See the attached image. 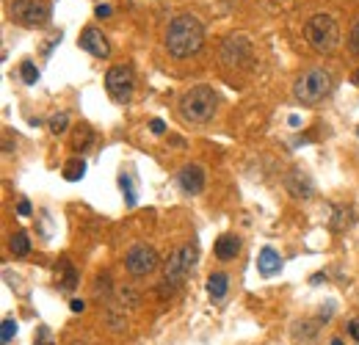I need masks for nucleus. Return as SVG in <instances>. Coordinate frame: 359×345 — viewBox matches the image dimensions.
<instances>
[{
	"mask_svg": "<svg viewBox=\"0 0 359 345\" xmlns=\"http://www.w3.org/2000/svg\"><path fill=\"white\" fill-rule=\"evenodd\" d=\"M205 42V28L194 14H177L166 31V47L174 58L194 56Z\"/></svg>",
	"mask_w": 359,
	"mask_h": 345,
	"instance_id": "obj_1",
	"label": "nucleus"
},
{
	"mask_svg": "<svg viewBox=\"0 0 359 345\" xmlns=\"http://www.w3.org/2000/svg\"><path fill=\"white\" fill-rule=\"evenodd\" d=\"M216 102H219V97L210 86H194L191 91L183 94V100H180V113L191 124H205L213 119Z\"/></svg>",
	"mask_w": 359,
	"mask_h": 345,
	"instance_id": "obj_2",
	"label": "nucleus"
},
{
	"mask_svg": "<svg viewBox=\"0 0 359 345\" xmlns=\"http://www.w3.org/2000/svg\"><path fill=\"white\" fill-rule=\"evenodd\" d=\"M331 86H334L331 72L323 69V67H312V69H307V72L296 80L293 94H296V100H298L301 105H318L320 100L329 97Z\"/></svg>",
	"mask_w": 359,
	"mask_h": 345,
	"instance_id": "obj_3",
	"label": "nucleus"
},
{
	"mask_svg": "<svg viewBox=\"0 0 359 345\" xmlns=\"http://www.w3.org/2000/svg\"><path fill=\"white\" fill-rule=\"evenodd\" d=\"M304 39L315 53H331L340 45V25L329 14H312L304 25Z\"/></svg>",
	"mask_w": 359,
	"mask_h": 345,
	"instance_id": "obj_4",
	"label": "nucleus"
},
{
	"mask_svg": "<svg viewBox=\"0 0 359 345\" xmlns=\"http://www.w3.org/2000/svg\"><path fill=\"white\" fill-rule=\"evenodd\" d=\"M197 265V246H183L168 254L166 260V271H163V287H160V296H166V290L171 293L177 285H183L186 276L194 271Z\"/></svg>",
	"mask_w": 359,
	"mask_h": 345,
	"instance_id": "obj_5",
	"label": "nucleus"
},
{
	"mask_svg": "<svg viewBox=\"0 0 359 345\" xmlns=\"http://www.w3.org/2000/svg\"><path fill=\"white\" fill-rule=\"evenodd\" d=\"M12 17L25 28H42L50 20L47 0H12Z\"/></svg>",
	"mask_w": 359,
	"mask_h": 345,
	"instance_id": "obj_6",
	"label": "nucleus"
},
{
	"mask_svg": "<svg viewBox=\"0 0 359 345\" xmlns=\"http://www.w3.org/2000/svg\"><path fill=\"white\" fill-rule=\"evenodd\" d=\"M105 89L108 94L116 100V102H127L133 97V89H135V75L130 67L119 64V67H111L108 75H105Z\"/></svg>",
	"mask_w": 359,
	"mask_h": 345,
	"instance_id": "obj_7",
	"label": "nucleus"
},
{
	"mask_svg": "<svg viewBox=\"0 0 359 345\" xmlns=\"http://www.w3.org/2000/svg\"><path fill=\"white\" fill-rule=\"evenodd\" d=\"M124 265H127V271L133 276H146V274H152L157 268V252L152 246H146V243H138L124 254Z\"/></svg>",
	"mask_w": 359,
	"mask_h": 345,
	"instance_id": "obj_8",
	"label": "nucleus"
},
{
	"mask_svg": "<svg viewBox=\"0 0 359 345\" xmlns=\"http://www.w3.org/2000/svg\"><path fill=\"white\" fill-rule=\"evenodd\" d=\"M180 188H183L186 194H191V197L202 194V188H205V168L197 166V163L183 166V168H180Z\"/></svg>",
	"mask_w": 359,
	"mask_h": 345,
	"instance_id": "obj_9",
	"label": "nucleus"
},
{
	"mask_svg": "<svg viewBox=\"0 0 359 345\" xmlns=\"http://www.w3.org/2000/svg\"><path fill=\"white\" fill-rule=\"evenodd\" d=\"M78 45H80L86 53H91L94 58H108V53H111L108 39H105V36H102V31H97V28H86V31L80 34Z\"/></svg>",
	"mask_w": 359,
	"mask_h": 345,
	"instance_id": "obj_10",
	"label": "nucleus"
},
{
	"mask_svg": "<svg viewBox=\"0 0 359 345\" xmlns=\"http://www.w3.org/2000/svg\"><path fill=\"white\" fill-rule=\"evenodd\" d=\"M252 58V47H249V42L243 39V36H230L227 42H224V47H221V61L224 64H241V61H249Z\"/></svg>",
	"mask_w": 359,
	"mask_h": 345,
	"instance_id": "obj_11",
	"label": "nucleus"
},
{
	"mask_svg": "<svg viewBox=\"0 0 359 345\" xmlns=\"http://www.w3.org/2000/svg\"><path fill=\"white\" fill-rule=\"evenodd\" d=\"M287 191H290V197H296V199H309V197L315 194L312 177L307 175L304 168H293L290 175H287Z\"/></svg>",
	"mask_w": 359,
	"mask_h": 345,
	"instance_id": "obj_12",
	"label": "nucleus"
},
{
	"mask_svg": "<svg viewBox=\"0 0 359 345\" xmlns=\"http://www.w3.org/2000/svg\"><path fill=\"white\" fill-rule=\"evenodd\" d=\"M279 268H282L279 252H274L271 246H265V249L260 252V257H257V271H260L263 276H274V274H279Z\"/></svg>",
	"mask_w": 359,
	"mask_h": 345,
	"instance_id": "obj_13",
	"label": "nucleus"
},
{
	"mask_svg": "<svg viewBox=\"0 0 359 345\" xmlns=\"http://www.w3.org/2000/svg\"><path fill=\"white\" fill-rule=\"evenodd\" d=\"M238 252H241V238H235V235H221V238L216 241V257H219V260H235Z\"/></svg>",
	"mask_w": 359,
	"mask_h": 345,
	"instance_id": "obj_14",
	"label": "nucleus"
},
{
	"mask_svg": "<svg viewBox=\"0 0 359 345\" xmlns=\"http://www.w3.org/2000/svg\"><path fill=\"white\" fill-rule=\"evenodd\" d=\"M227 290H230L227 274H210L208 276V293H210V298H224Z\"/></svg>",
	"mask_w": 359,
	"mask_h": 345,
	"instance_id": "obj_15",
	"label": "nucleus"
},
{
	"mask_svg": "<svg viewBox=\"0 0 359 345\" xmlns=\"http://www.w3.org/2000/svg\"><path fill=\"white\" fill-rule=\"evenodd\" d=\"M9 249H12L17 257H25V254L31 252V241H28V235H25V232H14L12 241H9Z\"/></svg>",
	"mask_w": 359,
	"mask_h": 345,
	"instance_id": "obj_16",
	"label": "nucleus"
},
{
	"mask_svg": "<svg viewBox=\"0 0 359 345\" xmlns=\"http://www.w3.org/2000/svg\"><path fill=\"white\" fill-rule=\"evenodd\" d=\"M86 175V163L83 160H69L67 166H64V180H69V183H75V180H80Z\"/></svg>",
	"mask_w": 359,
	"mask_h": 345,
	"instance_id": "obj_17",
	"label": "nucleus"
},
{
	"mask_svg": "<svg viewBox=\"0 0 359 345\" xmlns=\"http://www.w3.org/2000/svg\"><path fill=\"white\" fill-rule=\"evenodd\" d=\"M119 186H122V191H124L127 208H133V205H135V186H133V175H130V171H124V175L119 177Z\"/></svg>",
	"mask_w": 359,
	"mask_h": 345,
	"instance_id": "obj_18",
	"label": "nucleus"
},
{
	"mask_svg": "<svg viewBox=\"0 0 359 345\" xmlns=\"http://www.w3.org/2000/svg\"><path fill=\"white\" fill-rule=\"evenodd\" d=\"M78 285V271L69 265V263H64V276H61V290H72Z\"/></svg>",
	"mask_w": 359,
	"mask_h": 345,
	"instance_id": "obj_19",
	"label": "nucleus"
},
{
	"mask_svg": "<svg viewBox=\"0 0 359 345\" xmlns=\"http://www.w3.org/2000/svg\"><path fill=\"white\" fill-rule=\"evenodd\" d=\"M14 334H17V320H14V318H6V320H3V331H0V342L9 345Z\"/></svg>",
	"mask_w": 359,
	"mask_h": 345,
	"instance_id": "obj_20",
	"label": "nucleus"
},
{
	"mask_svg": "<svg viewBox=\"0 0 359 345\" xmlns=\"http://www.w3.org/2000/svg\"><path fill=\"white\" fill-rule=\"evenodd\" d=\"M20 75H23V80H25V83H36V80H39V69L34 67V61H23Z\"/></svg>",
	"mask_w": 359,
	"mask_h": 345,
	"instance_id": "obj_21",
	"label": "nucleus"
},
{
	"mask_svg": "<svg viewBox=\"0 0 359 345\" xmlns=\"http://www.w3.org/2000/svg\"><path fill=\"white\" fill-rule=\"evenodd\" d=\"M67 124H69V116H67V113H58V116H53V119H50V130H53L56 135L67 133Z\"/></svg>",
	"mask_w": 359,
	"mask_h": 345,
	"instance_id": "obj_22",
	"label": "nucleus"
},
{
	"mask_svg": "<svg viewBox=\"0 0 359 345\" xmlns=\"http://www.w3.org/2000/svg\"><path fill=\"white\" fill-rule=\"evenodd\" d=\"M348 47L353 50V53H359V23L351 28V36H348Z\"/></svg>",
	"mask_w": 359,
	"mask_h": 345,
	"instance_id": "obj_23",
	"label": "nucleus"
},
{
	"mask_svg": "<svg viewBox=\"0 0 359 345\" xmlns=\"http://www.w3.org/2000/svg\"><path fill=\"white\" fill-rule=\"evenodd\" d=\"M149 130H152L155 135H163V133H166V124H163V119H152V122H149Z\"/></svg>",
	"mask_w": 359,
	"mask_h": 345,
	"instance_id": "obj_24",
	"label": "nucleus"
},
{
	"mask_svg": "<svg viewBox=\"0 0 359 345\" xmlns=\"http://www.w3.org/2000/svg\"><path fill=\"white\" fill-rule=\"evenodd\" d=\"M17 213H20V216H31V202H28V199H20V202H17Z\"/></svg>",
	"mask_w": 359,
	"mask_h": 345,
	"instance_id": "obj_25",
	"label": "nucleus"
},
{
	"mask_svg": "<svg viewBox=\"0 0 359 345\" xmlns=\"http://www.w3.org/2000/svg\"><path fill=\"white\" fill-rule=\"evenodd\" d=\"M348 334H351L356 342H359V318H353V320L348 323Z\"/></svg>",
	"mask_w": 359,
	"mask_h": 345,
	"instance_id": "obj_26",
	"label": "nucleus"
},
{
	"mask_svg": "<svg viewBox=\"0 0 359 345\" xmlns=\"http://www.w3.org/2000/svg\"><path fill=\"white\" fill-rule=\"evenodd\" d=\"M111 14H113V9H111V6H105V3H100V6H97V17H100V20H105V17H111Z\"/></svg>",
	"mask_w": 359,
	"mask_h": 345,
	"instance_id": "obj_27",
	"label": "nucleus"
},
{
	"mask_svg": "<svg viewBox=\"0 0 359 345\" xmlns=\"http://www.w3.org/2000/svg\"><path fill=\"white\" fill-rule=\"evenodd\" d=\"M39 345H53V340H50V331H47L45 326L39 329Z\"/></svg>",
	"mask_w": 359,
	"mask_h": 345,
	"instance_id": "obj_28",
	"label": "nucleus"
},
{
	"mask_svg": "<svg viewBox=\"0 0 359 345\" xmlns=\"http://www.w3.org/2000/svg\"><path fill=\"white\" fill-rule=\"evenodd\" d=\"M69 309H72V312H83V309H86V304H83L80 298H72V301H69Z\"/></svg>",
	"mask_w": 359,
	"mask_h": 345,
	"instance_id": "obj_29",
	"label": "nucleus"
},
{
	"mask_svg": "<svg viewBox=\"0 0 359 345\" xmlns=\"http://www.w3.org/2000/svg\"><path fill=\"white\" fill-rule=\"evenodd\" d=\"M353 83H356V86H359V69H356V72H353Z\"/></svg>",
	"mask_w": 359,
	"mask_h": 345,
	"instance_id": "obj_30",
	"label": "nucleus"
},
{
	"mask_svg": "<svg viewBox=\"0 0 359 345\" xmlns=\"http://www.w3.org/2000/svg\"><path fill=\"white\" fill-rule=\"evenodd\" d=\"M331 345H342V340H331Z\"/></svg>",
	"mask_w": 359,
	"mask_h": 345,
	"instance_id": "obj_31",
	"label": "nucleus"
}]
</instances>
